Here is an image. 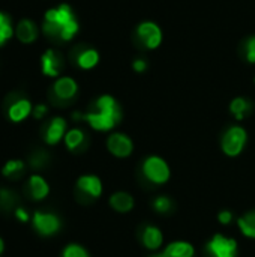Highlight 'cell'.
<instances>
[{"mask_svg":"<svg viewBox=\"0 0 255 257\" xmlns=\"http://www.w3.org/2000/svg\"><path fill=\"white\" fill-rule=\"evenodd\" d=\"M15 218L18 221H21V223H27L30 220V215H29V212L24 208L18 206V208H15Z\"/></svg>","mask_w":255,"mask_h":257,"instance_id":"cell-29","label":"cell"},{"mask_svg":"<svg viewBox=\"0 0 255 257\" xmlns=\"http://www.w3.org/2000/svg\"><path fill=\"white\" fill-rule=\"evenodd\" d=\"M47 114V107L44 105V104H39V105H36L35 108H33V116L36 117V119H41V117H44Z\"/></svg>","mask_w":255,"mask_h":257,"instance_id":"cell-33","label":"cell"},{"mask_svg":"<svg viewBox=\"0 0 255 257\" xmlns=\"http://www.w3.org/2000/svg\"><path fill=\"white\" fill-rule=\"evenodd\" d=\"M32 224L35 227V230L39 235H42V236H53L62 227V221H60V218L56 214L41 212V211H36L33 214Z\"/></svg>","mask_w":255,"mask_h":257,"instance_id":"cell-5","label":"cell"},{"mask_svg":"<svg viewBox=\"0 0 255 257\" xmlns=\"http://www.w3.org/2000/svg\"><path fill=\"white\" fill-rule=\"evenodd\" d=\"M84 139H86V136H84V133L81 130L72 128V130H69L65 134V145H66L68 149L75 151V149H78L84 143Z\"/></svg>","mask_w":255,"mask_h":257,"instance_id":"cell-22","label":"cell"},{"mask_svg":"<svg viewBox=\"0 0 255 257\" xmlns=\"http://www.w3.org/2000/svg\"><path fill=\"white\" fill-rule=\"evenodd\" d=\"M137 36L150 50L159 47L161 45V41H162V32H161V29L158 27V24H155L152 21L141 23L137 27Z\"/></svg>","mask_w":255,"mask_h":257,"instance_id":"cell-8","label":"cell"},{"mask_svg":"<svg viewBox=\"0 0 255 257\" xmlns=\"http://www.w3.org/2000/svg\"><path fill=\"white\" fill-rule=\"evenodd\" d=\"M29 191L35 200H44L50 193V185L42 176L32 175L29 178Z\"/></svg>","mask_w":255,"mask_h":257,"instance_id":"cell-17","label":"cell"},{"mask_svg":"<svg viewBox=\"0 0 255 257\" xmlns=\"http://www.w3.org/2000/svg\"><path fill=\"white\" fill-rule=\"evenodd\" d=\"M194 254H195V250L189 242L174 241V242L168 244L161 253L150 257H194Z\"/></svg>","mask_w":255,"mask_h":257,"instance_id":"cell-10","label":"cell"},{"mask_svg":"<svg viewBox=\"0 0 255 257\" xmlns=\"http://www.w3.org/2000/svg\"><path fill=\"white\" fill-rule=\"evenodd\" d=\"M32 113V104L26 98H18L15 99L9 108H8V116L12 122H21L24 120L29 114Z\"/></svg>","mask_w":255,"mask_h":257,"instance_id":"cell-14","label":"cell"},{"mask_svg":"<svg viewBox=\"0 0 255 257\" xmlns=\"http://www.w3.org/2000/svg\"><path fill=\"white\" fill-rule=\"evenodd\" d=\"M153 209L158 212V214H167V212H170V209H171V206H173V203H171V200L167 197V196H159V197H156L155 200H153Z\"/></svg>","mask_w":255,"mask_h":257,"instance_id":"cell-25","label":"cell"},{"mask_svg":"<svg viewBox=\"0 0 255 257\" xmlns=\"http://www.w3.org/2000/svg\"><path fill=\"white\" fill-rule=\"evenodd\" d=\"M134 197L126 191H117L110 197V206L120 214H126L134 208Z\"/></svg>","mask_w":255,"mask_h":257,"instance_id":"cell-16","label":"cell"},{"mask_svg":"<svg viewBox=\"0 0 255 257\" xmlns=\"http://www.w3.org/2000/svg\"><path fill=\"white\" fill-rule=\"evenodd\" d=\"M30 160H32L30 164H32L33 167H42L44 163H45V160H47V157H45L44 154H36V155H33Z\"/></svg>","mask_w":255,"mask_h":257,"instance_id":"cell-31","label":"cell"},{"mask_svg":"<svg viewBox=\"0 0 255 257\" xmlns=\"http://www.w3.org/2000/svg\"><path fill=\"white\" fill-rule=\"evenodd\" d=\"M141 241L147 250L155 251V250L161 248V245L164 242V235L156 226H146L141 233Z\"/></svg>","mask_w":255,"mask_h":257,"instance_id":"cell-15","label":"cell"},{"mask_svg":"<svg viewBox=\"0 0 255 257\" xmlns=\"http://www.w3.org/2000/svg\"><path fill=\"white\" fill-rule=\"evenodd\" d=\"M212 257H237V242L233 238L215 235L206 245Z\"/></svg>","mask_w":255,"mask_h":257,"instance_id":"cell-6","label":"cell"},{"mask_svg":"<svg viewBox=\"0 0 255 257\" xmlns=\"http://www.w3.org/2000/svg\"><path fill=\"white\" fill-rule=\"evenodd\" d=\"M23 170H24V163L23 161H20V160H11V161H8L3 166L2 175L5 178H15L18 175H21Z\"/></svg>","mask_w":255,"mask_h":257,"instance_id":"cell-23","label":"cell"},{"mask_svg":"<svg viewBox=\"0 0 255 257\" xmlns=\"http://www.w3.org/2000/svg\"><path fill=\"white\" fill-rule=\"evenodd\" d=\"M246 140H248V134L242 126H237V125L230 126L222 136L221 148H222L225 155L237 157L243 151V148L246 145Z\"/></svg>","mask_w":255,"mask_h":257,"instance_id":"cell-3","label":"cell"},{"mask_svg":"<svg viewBox=\"0 0 255 257\" xmlns=\"http://www.w3.org/2000/svg\"><path fill=\"white\" fill-rule=\"evenodd\" d=\"M42 29L50 38L69 41L78 32V23L72 9L68 5H60L47 11Z\"/></svg>","mask_w":255,"mask_h":257,"instance_id":"cell-2","label":"cell"},{"mask_svg":"<svg viewBox=\"0 0 255 257\" xmlns=\"http://www.w3.org/2000/svg\"><path fill=\"white\" fill-rule=\"evenodd\" d=\"M218 220H219L221 224L227 226V224H230V223L233 221V214H231L230 211L224 209V211H221V212L218 214Z\"/></svg>","mask_w":255,"mask_h":257,"instance_id":"cell-30","label":"cell"},{"mask_svg":"<svg viewBox=\"0 0 255 257\" xmlns=\"http://www.w3.org/2000/svg\"><path fill=\"white\" fill-rule=\"evenodd\" d=\"M62 257H89V253L78 244H69L63 248Z\"/></svg>","mask_w":255,"mask_h":257,"instance_id":"cell-26","label":"cell"},{"mask_svg":"<svg viewBox=\"0 0 255 257\" xmlns=\"http://www.w3.org/2000/svg\"><path fill=\"white\" fill-rule=\"evenodd\" d=\"M12 26H11V20L8 15H5L3 12H0V45H3L11 36H12Z\"/></svg>","mask_w":255,"mask_h":257,"instance_id":"cell-24","label":"cell"},{"mask_svg":"<svg viewBox=\"0 0 255 257\" xmlns=\"http://www.w3.org/2000/svg\"><path fill=\"white\" fill-rule=\"evenodd\" d=\"M3 250H5V244H3V241L0 239V254L3 253Z\"/></svg>","mask_w":255,"mask_h":257,"instance_id":"cell-34","label":"cell"},{"mask_svg":"<svg viewBox=\"0 0 255 257\" xmlns=\"http://www.w3.org/2000/svg\"><path fill=\"white\" fill-rule=\"evenodd\" d=\"M41 63H42V72L48 77H57L60 74V69H62V59L60 56L53 51V50H48L44 53L42 59H41Z\"/></svg>","mask_w":255,"mask_h":257,"instance_id":"cell-13","label":"cell"},{"mask_svg":"<svg viewBox=\"0 0 255 257\" xmlns=\"http://www.w3.org/2000/svg\"><path fill=\"white\" fill-rule=\"evenodd\" d=\"M132 68H134V71H137V72H144V71L147 69V63H146V60H143V59H137V60H134Z\"/></svg>","mask_w":255,"mask_h":257,"instance_id":"cell-32","label":"cell"},{"mask_svg":"<svg viewBox=\"0 0 255 257\" xmlns=\"http://www.w3.org/2000/svg\"><path fill=\"white\" fill-rule=\"evenodd\" d=\"M66 134V120L63 117H54L45 128L44 139L48 145H57Z\"/></svg>","mask_w":255,"mask_h":257,"instance_id":"cell-9","label":"cell"},{"mask_svg":"<svg viewBox=\"0 0 255 257\" xmlns=\"http://www.w3.org/2000/svg\"><path fill=\"white\" fill-rule=\"evenodd\" d=\"M107 149L117 158H126L134 151L132 140L122 133H114L107 139Z\"/></svg>","mask_w":255,"mask_h":257,"instance_id":"cell-7","label":"cell"},{"mask_svg":"<svg viewBox=\"0 0 255 257\" xmlns=\"http://www.w3.org/2000/svg\"><path fill=\"white\" fill-rule=\"evenodd\" d=\"M251 110H252V104L245 98H234L230 104V111L234 114L237 120L245 119L251 113Z\"/></svg>","mask_w":255,"mask_h":257,"instance_id":"cell-19","label":"cell"},{"mask_svg":"<svg viewBox=\"0 0 255 257\" xmlns=\"http://www.w3.org/2000/svg\"><path fill=\"white\" fill-rule=\"evenodd\" d=\"M237 226L246 238L255 239V211L254 212H248L243 217H240L237 220Z\"/></svg>","mask_w":255,"mask_h":257,"instance_id":"cell-21","label":"cell"},{"mask_svg":"<svg viewBox=\"0 0 255 257\" xmlns=\"http://www.w3.org/2000/svg\"><path fill=\"white\" fill-rule=\"evenodd\" d=\"M78 87H77V83L75 80H72L71 77H62L59 78L54 86H53V92L56 95L57 99H62V101H69L75 96Z\"/></svg>","mask_w":255,"mask_h":257,"instance_id":"cell-11","label":"cell"},{"mask_svg":"<svg viewBox=\"0 0 255 257\" xmlns=\"http://www.w3.org/2000/svg\"><path fill=\"white\" fill-rule=\"evenodd\" d=\"M17 36L24 44L33 42L38 36V30H36L35 23L30 20H21L17 26Z\"/></svg>","mask_w":255,"mask_h":257,"instance_id":"cell-18","label":"cell"},{"mask_svg":"<svg viewBox=\"0 0 255 257\" xmlns=\"http://www.w3.org/2000/svg\"><path fill=\"white\" fill-rule=\"evenodd\" d=\"M75 120H86L96 131H110L122 119V110L117 101L110 95H102L96 102L95 108L89 113H74Z\"/></svg>","mask_w":255,"mask_h":257,"instance_id":"cell-1","label":"cell"},{"mask_svg":"<svg viewBox=\"0 0 255 257\" xmlns=\"http://www.w3.org/2000/svg\"><path fill=\"white\" fill-rule=\"evenodd\" d=\"M99 62V54L93 48H86L77 56V63L83 69H92Z\"/></svg>","mask_w":255,"mask_h":257,"instance_id":"cell-20","label":"cell"},{"mask_svg":"<svg viewBox=\"0 0 255 257\" xmlns=\"http://www.w3.org/2000/svg\"><path fill=\"white\" fill-rule=\"evenodd\" d=\"M77 187L80 191H83L84 194L98 199L102 194V182L98 176L95 175H84L77 181Z\"/></svg>","mask_w":255,"mask_h":257,"instance_id":"cell-12","label":"cell"},{"mask_svg":"<svg viewBox=\"0 0 255 257\" xmlns=\"http://www.w3.org/2000/svg\"><path fill=\"white\" fill-rule=\"evenodd\" d=\"M17 203V196L11 190H0V206L5 209L14 208Z\"/></svg>","mask_w":255,"mask_h":257,"instance_id":"cell-27","label":"cell"},{"mask_svg":"<svg viewBox=\"0 0 255 257\" xmlns=\"http://www.w3.org/2000/svg\"><path fill=\"white\" fill-rule=\"evenodd\" d=\"M143 175L156 185L165 184L170 179V167L165 160L161 157L152 155L147 157L143 163Z\"/></svg>","mask_w":255,"mask_h":257,"instance_id":"cell-4","label":"cell"},{"mask_svg":"<svg viewBox=\"0 0 255 257\" xmlns=\"http://www.w3.org/2000/svg\"><path fill=\"white\" fill-rule=\"evenodd\" d=\"M245 54H246V59L248 62L255 63V36L254 38H249L245 44Z\"/></svg>","mask_w":255,"mask_h":257,"instance_id":"cell-28","label":"cell"}]
</instances>
